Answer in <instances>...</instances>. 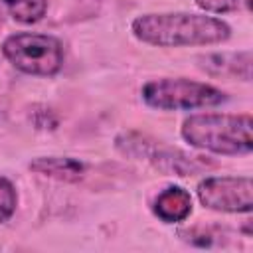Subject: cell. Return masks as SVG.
Listing matches in <instances>:
<instances>
[{
  "mask_svg": "<svg viewBox=\"0 0 253 253\" xmlns=\"http://www.w3.org/2000/svg\"><path fill=\"white\" fill-rule=\"evenodd\" d=\"M152 210L154 215L164 223L184 221L192 213V196L180 186H168L156 196Z\"/></svg>",
  "mask_w": 253,
  "mask_h": 253,
  "instance_id": "cell-8",
  "label": "cell"
},
{
  "mask_svg": "<svg viewBox=\"0 0 253 253\" xmlns=\"http://www.w3.org/2000/svg\"><path fill=\"white\" fill-rule=\"evenodd\" d=\"M16 206H18V194L14 184L8 178L0 176V223L8 221L14 215Z\"/></svg>",
  "mask_w": 253,
  "mask_h": 253,
  "instance_id": "cell-12",
  "label": "cell"
},
{
  "mask_svg": "<svg viewBox=\"0 0 253 253\" xmlns=\"http://www.w3.org/2000/svg\"><path fill=\"white\" fill-rule=\"evenodd\" d=\"M117 146L121 152L134 156V158H144L152 166H156L162 172L176 174V176H188L194 174L202 168L196 156H188L182 150L164 146L160 140H150L146 136L126 132L117 138Z\"/></svg>",
  "mask_w": 253,
  "mask_h": 253,
  "instance_id": "cell-6",
  "label": "cell"
},
{
  "mask_svg": "<svg viewBox=\"0 0 253 253\" xmlns=\"http://www.w3.org/2000/svg\"><path fill=\"white\" fill-rule=\"evenodd\" d=\"M30 170L61 182H77L85 174V164L69 156H40L30 162Z\"/></svg>",
  "mask_w": 253,
  "mask_h": 253,
  "instance_id": "cell-9",
  "label": "cell"
},
{
  "mask_svg": "<svg viewBox=\"0 0 253 253\" xmlns=\"http://www.w3.org/2000/svg\"><path fill=\"white\" fill-rule=\"evenodd\" d=\"M196 4L211 14H231V12H249L251 0H196Z\"/></svg>",
  "mask_w": 253,
  "mask_h": 253,
  "instance_id": "cell-11",
  "label": "cell"
},
{
  "mask_svg": "<svg viewBox=\"0 0 253 253\" xmlns=\"http://www.w3.org/2000/svg\"><path fill=\"white\" fill-rule=\"evenodd\" d=\"M200 67L210 75L237 77L241 81L251 79V53L249 51H231V53H211L200 57Z\"/></svg>",
  "mask_w": 253,
  "mask_h": 253,
  "instance_id": "cell-7",
  "label": "cell"
},
{
  "mask_svg": "<svg viewBox=\"0 0 253 253\" xmlns=\"http://www.w3.org/2000/svg\"><path fill=\"white\" fill-rule=\"evenodd\" d=\"M204 208L223 213H249L253 208V182L249 176H210L198 184Z\"/></svg>",
  "mask_w": 253,
  "mask_h": 253,
  "instance_id": "cell-5",
  "label": "cell"
},
{
  "mask_svg": "<svg viewBox=\"0 0 253 253\" xmlns=\"http://www.w3.org/2000/svg\"><path fill=\"white\" fill-rule=\"evenodd\" d=\"M8 14L20 24H36L47 10V0H0Z\"/></svg>",
  "mask_w": 253,
  "mask_h": 253,
  "instance_id": "cell-10",
  "label": "cell"
},
{
  "mask_svg": "<svg viewBox=\"0 0 253 253\" xmlns=\"http://www.w3.org/2000/svg\"><path fill=\"white\" fill-rule=\"evenodd\" d=\"M2 53L16 69L36 77H51L63 65V45L47 34H12L4 40Z\"/></svg>",
  "mask_w": 253,
  "mask_h": 253,
  "instance_id": "cell-4",
  "label": "cell"
},
{
  "mask_svg": "<svg viewBox=\"0 0 253 253\" xmlns=\"http://www.w3.org/2000/svg\"><path fill=\"white\" fill-rule=\"evenodd\" d=\"M130 30L138 42L158 47L213 45L231 36V28L223 20L192 12L142 14L132 20Z\"/></svg>",
  "mask_w": 253,
  "mask_h": 253,
  "instance_id": "cell-1",
  "label": "cell"
},
{
  "mask_svg": "<svg viewBox=\"0 0 253 253\" xmlns=\"http://www.w3.org/2000/svg\"><path fill=\"white\" fill-rule=\"evenodd\" d=\"M140 93L142 101L158 111H192L217 107L227 101V93L221 89L184 77L152 79L142 87Z\"/></svg>",
  "mask_w": 253,
  "mask_h": 253,
  "instance_id": "cell-3",
  "label": "cell"
},
{
  "mask_svg": "<svg viewBox=\"0 0 253 253\" xmlns=\"http://www.w3.org/2000/svg\"><path fill=\"white\" fill-rule=\"evenodd\" d=\"M253 119L249 113H200L190 115L180 128L182 138L200 150L223 156L249 154L253 148Z\"/></svg>",
  "mask_w": 253,
  "mask_h": 253,
  "instance_id": "cell-2",
  "label": "cell"
}]
</instances>
